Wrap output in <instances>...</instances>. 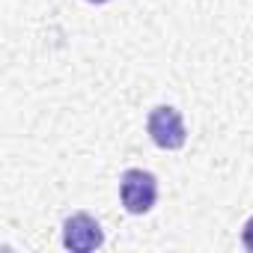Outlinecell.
I'll list each match as a JSON object with an SVG mask.
<instances>
[{
	"label": "cell",
	"instance_id": "cell-3",
	"mask_svg": "<svg viewBox=\"0 0 253 253\" xmlns=\"http://www.w3.org/2000/svg\"><path fill=\"white\" fill-rule=\"evenodd\" d=\"M104 244V232H101V223L86 214V211H78L72 217H66L63 223V247L72 250V253H89V250H98Z\"/></svg>",
	"mask_w": 253,
	"mask_h": 253
},
{
	"label": "cell",
	"instance_id": "cell-4",
	"mask_svg": "<svg viewBox=\"0 0 253 253\" xmlns=\"http://www.w3.org/2000/svg\"><path fill=\"white\" fill-rule=\"evenodd\" d=\"M241 244H244V250H250L253 253V214L244 220V226H241Z\"/></svg>",
	"mask_w": 253,
	"mask_h": 253
},
{
	"label": "cell",
	"instance_id": "cell-2",
	"mask_svg": "<svg viewBox=\"0 0 253 253\" xmlns=\"http://www.w3.org/2000/svg\"><path fill=\"white\" fill-rule=\"evenodd\" d=\"M146 131L152 137V143L158 149H167V152H176L185 146L188 140V131H185V122H182V113L170 104H158L149 119H146Z\"/></svg>",
	"mask_w": 253,
	"mask_h": 253
},
{
	"label": "cell",
	"instance_id": "cell-1",
	"mask_svg": "<svg viewBox=\"0 0 253 253\" xmlns=\"http://www.w3.org/2000/svg\"><path fill=\"white\" fill-rule=\"evenodd\" d=\"M119 197L128 214H146L158 200V179L149 170H125L119 179Z\"/></svg>",
	"mask_w": 253,
	"mask_h": 253
},
{
	"label": "cell",
	"instance_id": "cell-5",
	"mask_svg": "<svg viewBox=\"0 0 253 253\" xmlns=\"http://www.w3.org/2000/svg\"><path fill=\"white\" fill-rule=\"evenodd\" d=\"M86 3H107V0H86Z\"/></svg>",
	"mask_w": 253,
	"mask_h": 253
}]
</instances>
